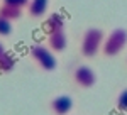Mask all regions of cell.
Returning a JSON list of instances; mask_svg holds the SVG:
<instances>
[{"label":"cell","mask_w":127,"mask_h":115,"mask_svg":"<svg viewBox=\"0 0 127 115\" xmlns=\"http://www.w3.org/2000/svg\"><path fill=\"white\" fill-rule=\"evenodd\" d=\"M63 27H64V17L61 14H51L46 19V30H48L49 34L63 30Z\"/></svg>","instance_id":"52a82bcc"},{"label":"cell","mask_w":127,"mask_h":115,"mask_svg":"<svg viewBox=\"0 0 127 115\" xmlns=\"http://www.w3.org/2000/svg\"><path fill=\"white\" fill-rule=\"evenodd\" d=\"M127 44V30L126 29H114L107 39H103V54L107 56H117Z\"/></svg>","instance_id":"6da1fadb"},{"label":"cell","mask_w":127,"mask_h":115,"mask_svg":"<svg viewBox=\"0 0 127 115\" xmlns=\"http://www.w3.org/2000/svg\"><path fill=\"white\" fill-rule=\"evenodd\" d=\"M66 44H68V41H66V34H64V30H58V32H51L48 37V46L51 51H64L66 49Z\"/></svg>","instance_id":"8992f818"},{"label":"cell","mask_w":127,"mask_h":115,"mask_svg":"<svg viewBox=\"0 0 127 115\" xmlns=\"http://www.w3.org/2000/svg\"><path fill=\"white\" fill-rule=\"evenodd\" d=\"M49 0H31L27 9H29V14L32 17H42L48 10Z\"/></svg>","instance_id":"ba28073f"},{"label":"cell","mask_w":127,"mask_h":115,"mask_svg":"<svg viewBox=\"0 0 127 115\" xmlns=\"http://www.w3.org/2000/svg\"><path fill=\"white\" fill-rule=\"evenodd\" d=\"M75 81H76L80 86H83V88H90V86L95 85L97 78H95V73H93L92 68L78 66L75 69Z\"/></svg>","instance_id":"5b68a950"},{"label":"cell","mask_w":127,"mask_h":115,"mask_svg":"<svg viewBox=\"0 0 127 115\" xmlns=\"http://www.w3.org/2000/svg\"><path fill=\"white\" fill-rule=\"evenodd\" d=\"M31 56H32V59H34L42 69H46V71H53V69L56 68V58L53 54V51L49 48H46V46H42V44L32 46Z\"/></svg>","instance_id":"3957f363"},{"label":"cell","mask_w":127,"mask_h":115,"mask_svg":"<svg viewBox=\"0 0 127 115\" xmlns=\"http://www.w3.org/2000/svg\"><path fill=\"white\" fill-rule=\"evenodd\" d=\"M31 0H3V5H10V7H15V9H20L22 7H26V5H29Z\"/></svg>","instance_id":"4fadbf2b"},{"label":"cell","mask_w":127,"mask_h":115,"mask_svg":"<svg viewBox=\"0 0 127 115\" xmlns=\"http://www.w3.org/2000/svg\"><path fill=\"white\" fill-rule=\"evenodd\" d=\"M73 108V98L69 95H58L51 100V110L56 115H68Z\"/></svg>","instance_id":"277c9868"},{"label":"cell","mask_w":127,"mask_h":115,"mask_svg":"<svg viewBox=\"0 0 127 115\" xmlns=\"http://www.w3.org/2000/svg\"><path fill=\"white\" fill-rule=\"evenodd\" d=\"M117 108L122 112H127V88L120 91V95L117 96Z\"/></svg>","instance_id":"8fae6325"},{"label":"cell","mask_w":127,"mask_h":115,"mask_svg":"<svg viewBox=\"0 0 127 115\" xmlns=\"http://www.w3.org/2000/svg\"><path fill=\"white\" fill-rule=\"evenodd\" d=\"M100 46H103V32L97 27L88 29L81 39V53L83 56L92 58L98 53Z\"/></svg>","instance_id":"7a4b0ae2"},{"label":"cell","mask_w":127,"mask_h":115,"mask_svg":"<svg viewBox=\"0 0 127 115\" xmlns=\"http://www.w3.org/2000/svg\"><path fill=\"white\" fill-rule=\"evenodd\" d=\"M5 53H7V51H5V46H3V44H2V42H0V58L3 56V54H5Z\"/></svg>","instance_id":"5bb4252c"},{"label":"cell","mask_w":127,"mask_h":115,"mask_svg":"<svg viewBox=\"0 0 127 115\" xmlns=\"http://www.w3.org/2000/svg\"><path fill=\"white\" fill-rule=\"evenodd\" d=\"M12 32V22L0 17V36H9Z\"/></svg>","instance_id":"7c38bea8"},{"label":"cell","mask_w":127,"mask_h":115,"mask_svg":"<svg viewBox=\"0 0 127 115\" xmlns=\"http://www.w3.org/2000/svg\"><path fill=\"white\" fill-rule=\"evenodd\" d=\"M17 58L14 56L12 53H5L3 56L0 58V73H9L15 68Z\"/></svg>","instance_id":"30bf717a"},{"label":"cell","mask_w":127,"mask_h":115,"mask_svg":"<svg viewBox=\"0 0 127 115\" xmlns=\"http://www.w3.org/2000/svg\"><path fill=\"white\" fill-rule=\"evenodd\" d=\"M20 15H22V10H20V9L10 7V5H3V3L0 5V17H2V19L12 22V20L20 19Z\"/></svg>","instance_id":"9c48e42d"}]
</instances>
